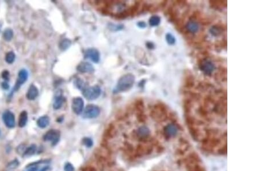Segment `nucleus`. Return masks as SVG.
Wrapping results in <instances>:
<instances>
[{"label":"nucleus","instance_id":"nucleus-22","mask_svg":"<svg viewBox=\"0 0 259 171\" xmlns=\"http://www.w3.org/2000/svg\"><path fill=\"white\" fill-rule=\"evenodd\" d=\"M36 150V146L35 145H31V146L26 148L23 156L24 157L31 156L35 154Z\"/></svg>","mask_w":259,"mask_h":171},{"label":"nucleus","instance_id":"nucleus-38","mask_svg":"<svg viewBox=\"0 0 259 171\" xmlns=\"http://www.w3.org/2000/svg\"><path fill=\"white\" fill-rule=\"evenodd\" d=\"M1 27H2V24L0 23V31H1Z\"/></svg>","mask_w":259,"mask_h":171},{"label":"nucleus","instance_id":"nucleus-26","mask_svg":"<svg viewBox=\"0 0 259 171\" xmlns=\"http://www.w3.org/2000/svg\"><path fill=\"white\" fill-rule=\"evenodd\" d=\"M210 32H211V33L213 35L217 36L219 35L221 33L222 29H221V28H220V27H219L218 26L215 25V26H213V27H211V29L210 30Z\"/></svg>","mask_w":259,"mask_h":171},{"label":"nucleus","instance_id":"nucleus-36","mask_svg":"<svg viewBox=\"0 0 259 171\" xmlns=\"http://www.w3.org/2000/svg\"><path fill=\"white\" fill-rule=\"evenodd\" d=\"M138 26L139 27L141 28H145L146 27V24L143 21H140V22H139L138 23Z\"/></svg>","mask_w":259,"mask_h":171},{"label":"nucleus","instance_id":"nucleus-1","mask_svg":"<svg viewBox=\"0 0 259 171\" xmlns=\"http://www.w3.org/2000/svg\"><path fill=\"white\" fill-rule=\"evenodd\" d=\"M135 82V77L132 74H127L122 76L118 81L115 88V92H125L133 87Z\"/></svg>","mask_w":259,"mask_h":171},{"label":"nucleus","instance_id":"nucleus-7","mask_svg":"<svg viewBox=\"0 0 259 171\" xmlns=\"http://www.w3.org/2000/svg\"><path fill=\"white\" fill-rule=\"evenodd\" d=\"M2 120L5 126L8 128H13L15 126V118L11 111H6L2 115Z\"/></svg>","mask_w":259,"mask_h":171},{"label":"nucleus","instance_id":"nucleus-4","mask_svg":"<svg viewBox=\"0 0 259 171\" xmlns=\"http://www.w3.org/2000/svg\"><path fill=\"white\" fill-rule=\"evenodd\" d=\"M48 163L47 160H43L31 163L27 166L24 171H47L50 168L46 165Z\"/></svg>","mask_w":259,"mask_h":171},{"label":"nucleus","instance_id":"nucleus-17","mask_svg":"<svg viewBox=\"0 0 259 171\" xmlns=\"http://www.w3.org/2000/svg\"><path fill=\"white\" fill-rule=\"evenodd\" d=\"M115 4L111 6V11L114 13H121L125 10V5L121 2H115Z\"/></svg>","mask_w":259,"mask_h":171},{"label":"nucleus","instance_id":"nucleus-18","mask_svg":"<svg viewBox=\"0 0 259 171\" xmlns=\"http://www.w3.org/2000/svg\"><path fill=\"white\" fill-rule=\"evenodd\" d=\"M50 123V118L47 115L40 117L37 121V125L38 126L41 128L44 129L47 127Z\"/></svg>","mask_w":259,"mask_h":171},{"label":"nucleus","instance_id":"nucleus-37","mask_svg":"<svg viewBox=\"0 0 259 171\" xmlns=\"http://www.w3.org/2000/svg\"><path fill=\"white\" fill-rule=\"evenodd\" d=\"M147 45V47H148L149 49H153L154 48V45H153V43H151V42H147L146 44Z\"/></svg>","mask_w":259,"mask_h":171},{"label":"nucleus","instance_id":"nucleus-34","mask_svg":"<svg viewBox=\"0 0 259 171\" xmlns=\"http://www.w3.org/2000/svg\"><path fill=\"white\" fill-rule=\"evenodd\" d=\"M82 171H97V170L95 167H92V166H87L83 168Z\"/></svg>","mask_w":259,"mask_h":171},{"label":"nucleus","instance_id":"nucleus-9","mask_svg":"<svg viewBox=\"0 0 259 171\" xmlns=\"http://www.w3.org/2000/svg\"><path fill=\"white\" fill-rule=\"evenodd\" d=\"M215 68L214 63L209 59H205L201 63V69L206 75H211L214 71Z\"/></svg>","mask_w":259,"mask_h":171},{"label":"nucleus","instance_id":"nucleus-16","mask_svg":"<svg viewBox=\"0 0 259 171\" xmlns=\"http://www.w3.org/2000/svg\"><path fill=\"white\" fill-rule=\"evenodd\" d=\"M65 97L62 96L61 93H58L55 98L54 101L53 103V108L54 109H59L62 107L65 102Z\"/></svg>","mask_w":259,"mask_h":171},{"label":"nucleus","instance_id":"nucleus-12","mask_svg":"<svg viewBox=\"0 0 259 171\" xmlns=\"http://www.w3.org/2000/svg\"><path fill=\"white\" fill-rule=\"evenodd\" d=\"M117 134V130L116 129L115 126L111 124L108 126V127L105 129L104 135H103V138L104 141H107L108 139H111L114 138L116 135Z\"/></svg>","mask_w":259,"mask_h":171},{"label":"nucleus","instance_id":"nucleus-13","mask_svg":"<svg viewBox=\"0 0 259 171\" xmlns=\"http://www.w3.org/2000/svg\"><path fill=\"white\" fill-rule=\"evenodd\" d=\"M77 70L83 73H91L95 71V69L90 63L83 62L77 66Z\"/></svg>","mask_w":259,"mask_h":171},{"label":"nucleus","instance_id":"nucleus-23","mask_svg":"<svg viewBox=\"0 0 259 171\" xmlns=\"http://www.w3.org/2000/svg\"><path fill=\"white\" fill-rule=\"evenodd\" d=\"M15 58H16L15 54L13 51H9L6 54L5 60L6 62L8 63L9 64H12L14 62Z\"/></svg>","mask_w":259,"mask_h":171},{"label":"nucleus","instance_id":"nucleus-28","mask_svg":"<svg viewBox=\"0 0 259 171\" xmlns=\"http://www.w3.org/2000/svg\"><path fill=\"white\" fill-rule=\"evenodd\" d=\"M166 41L169 45H173L175 43L176 39L172 34L168 33L166 35Z\"/></svg>","mask_w":259,"mask_h":171},{"label":"nucleus","instance_id":"nucleus-30","mask_svg":"<svg viewBox=\"0 0 259 171\" xmlns=\"http://www.w3.org/2000/svg\"><path fill=\"white\" fill-rule=\"evenodd\" d=\"M75 85L77 88L79 89H81V90H82V91L84 89V88L87 87L85 84L84 83V81H82L81 79H79L75 80Z\"/></svg>","mask_w":259,"mask_h":171},{"label":"nucleus","instance_id":"nucleus-5","mask_svg":"<svg viewBox=\"0 0 259 171\" xmlns=\"http://www.w3.org/2000/svg\"><path fill=\"white\" fill-rule=\"evenodd\" d=\"M60 139V132L57 130L51 129L49 130L43 136L45 141H50L52 145H56Z\"/></svg>","mask_w":259,"mask_h":171},{"label":"nucleus","instance_id":"nucleus-11","mask_svg":"<svg viewBox=\"0 0 259 171\" xmlns=\"http://www.w3.org/2000/svg\"><path fill=\"white\" fill-rule=\"evenodd\" d=\"M85 57L90 59L93 62L98 63L100 61V53L95 49H89L85 53Z\"/></svg>","mask_w":259,"mask_h":171},{"label":"nucleus","instance_id":"nucleus-6","mask_svg":"<svg viewBox=\"0 0 259 171\" xmlns=\"http://www.w3.org/2000/svg\"><path fill=\"white\" fill-rule=\"evenodd\" d=\"M28 77V71H27L25 69H24L20 71L18 73V78L16 81V83L13 89L12 92V93L19 90L21 85L25 83L26 81L27 80Z\"/></svg>","mask_w":259,"mask_h":171},{"label":"nucleus","instance_id":"nucleus-15","mask_svg":"<svg viewBox=\"0 0 259 171\" xmlns=\"http://www.w3.org/2000/svg\"><path fill=\"white\" fill-rule=\"evenodd\" d=\"M39 95V91L36 87L34 85H31L29 89L26 94L27 99L29 100H34Z\"/></svg>","mask_w":259,"mask_h":171},{"label":"nucleus","instance_id":"nucleus-2","mask_svg":"<svg viewBox=\"0 0 259 171\" xmlns=\"http://www.w3.org/2000/svg\"><path fill=\"white\" fill-rule=\"evenodd\" d=\"M101 88L98 85L87 87L83 90V96L88 100H93L97 99L101 94Z\"/></svg>","mask_w":259,"mask_h":171},{"label":"nucleus","instance_id":"nucleus-8","mask_svg":"<svg viewBox=\"0 0 259 171\" xmlns=\"http://www.w3.org/2000/svg\"><path fill=\"white\" fill-rule=\"evenodd\" d=\"M84 100L81 97H75L73 99L71 108L73 112L77 115L83 113L84 109Z\"/></svg>","mask_w":259,"mask_h":171},{"label":"nucleus","instance_id":"nucleus-35","mask_svg":"<svg viewBox=\"0 0 259 171\" xmlns=\"http://www.w3.org/2000/svg\"><path fill=\"white\" fill-rule=\"evenodd\" d=\"M1 87L5 90H8L9 88V85L8 83V82L4 81V82H2V83H1Z\"/></svg>","mask_w":259,"mask_h":171},{"label":"nucleus","instance_id":"nucleus-27","mask_svg":"<svg viewBox=\"0 0 259 171\" xmlns=\"http://www.w3.org/2000/svg\"><path fill=\"white\" fill-rule=\"evenodd\" d=\"M19 161L16 159H15L9 163L7 165V168L9 169H14L19 167Z\"/></svg>","mask_w":259,"mask_h":171},{"label":"nucleus","instance_id":"nucleus-24","mask_svg":"<svg viewBox=\"0 0 259 171\" xmlns=\"http://www.w3.org/2000/svg\"><path fill=\"white\" fill-rule=\"evenodd\" d=\"M71 45V41L67 39H63L59 44V49L62 51L67 50Z\"/></svg>","mask_w":259,"mask_h":171},{"label":"nucleus","instance_id":"nucleus-14","mask_svg":"<svg viewBox=\"0 0 259 171\" xmlns=\"http://www.w3.org/2000/svg\"><path fill=\"white\" fill-rule=\"evenodd\" d=\"M165 134L167 137L171 138L173 137L178 133L179 129L175 124H169L165 128Z\"/></svg>","mask_w":259,"mask_h":171},{"label":"nucleus","instance_id":"nucleus-39","mask_svg":"<svg viewBox=\"0 0 259 171\" xmlns=\"http://www.w3.org/2000/svg\"><path fill=\"white\" fill-rule=\"evenodd\" d=\"M120 171L119 170H118V171Z\"/></svg>","mask_w":259,"mask_h":171},{"label":"nucleus","instance_id":"nucleus-10","mask_svg":"<svg viewBox=\"0 0 259 171\" xmlns=\"http://www.w3.org/2000/svg\"><path fill=\"white\" fill-rule=\"evenodd\" d=\"M136 135L139 139L146 140L150 137L151 130L146 126H141L137 130Z\"/></svg>","mask_w":259,"mask_h":171},{"label":"nucleus","instance_id":"nucleus-21","mask_svg":"<svg viewBox=\"0 0 259 171\" xmlns=\"http://www.w3.org/2000/svg\"><path fill=\"white\" fill-rule=\"evenodd\" d=\"M2 36L5 41L10 42L13 38V31L12 29L10 28L5 29L3 32Z\"/></svg>","mask_w":259,"mask_h":171},{"label":"nucleus","instance_id":"nucleus-32","mask_svg":"<svg viewBox=\"0 0 259 171\" xmlns=\"http://www.w3.org/2000/svg\"><path fill=\"white\" fill-rule=\"evenodd\" d=\"M64 170L65 171H74V168L71 164L67 163L65 165Z\"/></svg>","mask_w":259,"mask_h":171},{"label":"nucleus","instance_id":"nucleus-25","mask_svg":"<svg viewBox=\"0 0 259 171\" xmlns=\"http://www.w3.org/2000/svg\"><path fill=\"white\" fill-rule=\"evenodd\" d=\"M160 22H161L160 17L156 15L151 17L149 20V24L151 26H153V27L159 25Z\"/></svg>","mask_w":259,"mask_h":171},{"label":"nucleus","instance_id":"nucleus-31","mask_svg":"<svg viewBox=\"0 0 259 171\" xmlns=\"http://www.w3.org/2000/svg\"><path fill=\"white\" fill-rule=\"evenodd\" d=\"M1 76H2V78L4 79L5 81L8 82L10 79V73L8 71H2Z\"/></svg>","mask_w":259,"mask_h":171},{"label":"nucleus","instance_id":"nucleus-19","mask_svg":"<svg viewBox=\"0 0 259 171\" xmlns=\"http://www.w3.org/2000/svg\"><path fill=\"white\" fill-rule=\"evenodd\" d=\"M186 28L189 32L191 33H196L198 31L199 26L198 23L195 21H190L188 22L186 25Z\"/></svg>","mask_w":259,"mask_h":171},{"label":"nucleus","instance_id":"nucleus-29","mask_svg":"<svg viewBox=\"0 0 259 171\" xmlns=\"http://www.w3.org/2000/svg\"><path fill=\"white\" fill-rule=\"evenodd\" d=\"M93 141L92 139L90 138H88V137H85V138H83V143L84 144L85 146H86L87 147H91L93 146Z\"/></svg>","mask_w":259,"mask_h":171},{"label":"nucleus","instance_id":"nucleus-33","mask_svg":"<svg viewBox=\"0 0 259 171\" xmlns=\"http://www.w3.org/2000/svg\"><path fill=\"white\" fill-rule=\"evenodd\" d=\"M26 148H27V147H25V146H24V145H20V146H19V147H17V153H18L19 154H20V155H21L23 156V154H24V152H25Z\"/></svg>","mask_w":259,"mask_h":171},{"label":"nucleus","instance_id":"nucleus-3","mask_svg":"<svg viewBox=\"0 0 259 171\" xmlns=\"http://www.w3.org/2000/svg\"><path fill=\"white\" fill-rule=\"evenodd\" d=\"M83 117L85 119H93L98 117L100 113V108L93 105H88L83 111Z\"/></svg>","mask_w":259,"mask_h":171},{"label":"nucleus","instance_id":"nucleus-20","mask_svg":"<svg viewBox=\"0 0 259 171\" xmlns=\"http://www.w3.org/2000/svg\"><path fill=\"white\" fill-rule=\"evenodd\" d=\"M28 121V113L25 111H22L19 119V126L20 127H24L26 125Z\"/></svg>","mask_w":259,"mask_h":171}]
</instances>
